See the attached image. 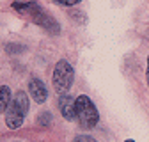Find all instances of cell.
I'll use <instances>...</instances> for the list:
<instances>
[{"mask_svg": "<svg viewBox=\"0 0 149 142\" xmlns=\"http://www.w3.org/2000/svg\"><path fill=\"white\" fill-rule=\"evenodd\" d=\"M73 80H74V69H73V66L66 59H61L57 64H55V68H53V75H52L53 89L61 96L62 94H69V89L73 85Z\"/></svg>", "mask_w": 149, "mask_h": 142, "instance_id": "obj_1", "label": "cell"}, {"mask_svg": "<svg viewBox=\"0 0 149 142\" xmlns=\"http://www.w3.org/2000/svg\"><path fill=\"white\" fill-rule=\"evenodd\" d=\"M77 119L80 121V126L85 130L94 128L100 121V114H98L96 105L85 94H80L77 98Z\"/></svg>", "mask_w": 149, "mask_h": 142, "instance_id": "obj_2", "label": "cell"}, {"mask_svg": "<svg viewBox=\"0 0 149 142\" xmlns=\"http://www.w3.org/2000/svg\"><path fill=\"white\" fill-rule=\"evenodd\" d=\"M32 20H34V23H37L41 29H45L48 34H53V36H57L59 32H61V25H59V22L55 20V18H52L50 14H46L43 9H39V11H36L32 16Z\"/></svg>", "mask_w": 149, "mask_h": 142, "instance_id": "obj_3", "label": "cell"}, {"mask_svg": "<svg viewBox=\"0 0 149 142\" xmlns=\"http://www.w3.org/2000/svg\"><path fill=\"white\" fill-rule=\"evenodd\" d=\"M59 110L64 119L74 121L77 119V98H73L71 94H62L59 98Z\"/></svg>", "mask_w": 149, "mask_h": 142, "instance_id": "obj_4", "label": "cell"}, {"mask_svg": "<svg viewBox=\"0 0 149 142\" xmlns=\"http://www.w3.org/2000/svg\"><path fill=\"white\" fill-rule=\"evenodd\" d=\"M29 93L32 96V100L36 103H45L48 98V91H46V85L39 80V78H32L29 84Z\"/></svg>", "mask_w": 149, "mask_h": 142, "instance_id": "obj_5", "label": "cell"}, {"mask_svg": "<svg viewBox=\"0 0 149 142\" xmlns=\"http://www.w3.org/2000/svg\"><path fill=\"white\" fill-rule=\"evenodd\" d=\"M23 119H25V116H22L20 112H18L16 106L11 103L7 112H6V124H7V128H11V130L20 128L22 124H23Z\"/></svg>", "mask_w": 149, "mask_h": 142, "instance_id": "obj_6", "label": "cell"}, {"mask_svg": "<svg viewBox=\"0 0 149 142\" xmlns=\"http://www.w3.org/2000/svg\"><path fill=\"white\" fill-rule=\"evenodd\" d=\"M13 105H14L16 109H18V112H20L22 116H27V112H29V109H30V101H29V96H27V93H23V91H18V93L14 94Z\"/></svg>", "mask_w": 149, "mask_h": 142, "instance_id": "obj_7", "label": "cell"}, {"mask_svg": "<svg viewBox=\"0 0 149 142\" xmlns=\"http://www.w3.org/2000/svg\"><path fill=\"white\" fill-rule=\"evenodd\" d=\"M11 103H13L11 89L7 85H0V114H6Z\"/></svg>", "mask_w": 149, "mask_h": 142, "instance_id": "obj_8", "label": "cell"}, {"mask_svg": "<svg viewBox=\"0 0 149 142\" xmlns=\"http://www.w3.org/2000/svg\"><path fill=\"white\" fill-rule=\"evenodd\" d=\"M73 142H98L94 137H91V135H77V137H74L73 139Z\"/></svg>", "mask_w": 149, "mask_h": 142, "instance_id": "obj_9", "label": "cell"}, {"mask_svg": "<svg viewBox=\"0 0 149 142\" xmlns=\"http://www.w3.org/2000/svg\"><path fill=\"white\" fill-rule=\"evenodd\" d=\"M23 50H25V46H18V45H14V43H13V45L9 43V45L6 46V52H7V53H20V52H23Z\"/></svg>", "mask_w": 149, "mask_h": 142, "instance_id": "obj_10", "label": "cell"}, {"mask_svg": "<svg viewBox=\"0 0 149 142\" xmlns=\"http://www.w3.org/2000/svg\"><path fill=\"white\" fill-rule=\"evenodd\" d=\"M55 4H59V6H66V7H69V6H77L78 2H82V0H53Z\"/></svg>", "mask_w": 149, "mask_h": 142, "instance_id": "obj_11", "label": "cell"}, {"mask_svg": "<svg viewBox=\"0 0 149 142\" xmlns=\"http://www.w3.org/2000/svg\"><path fill=\"white\" fill-rule=\"evenodd\" d=\"M48 121H50V112H45V114H43V117L37 119V123H39V124H46Z\"/></svg>", "mask_w": 149, "mask_h": 142, "instance_id": "obj_12", "label": "cell"}, {"mask_svg": "<svg viewBox=\"0 0 149 142\" xmlns=\"http://www.w3.org/2000/svg\"><path fill=\"white\" fill-rule=\"evenodd\" d=\"M146 80H147V87H149V55H147V71H146Z\"/></svg>", "mask_w": 149, "mask_h": 142, "instance_id": "obj_13", "label": "cell"}, {"mask_svg": "<svg viewBox=\"0 0 149 142\" xmlns=\"http://www.w3.org/2000/svg\"><path fill=\"white\" fill-rule=\"evenodd\" d=\"M124 142H135V140H132V139H126V140H124Z\"/></svg>", "mask_w": 149, "mask_h": 142, "instance_id": "obj_14", "label": "cell"}]
</instances>
